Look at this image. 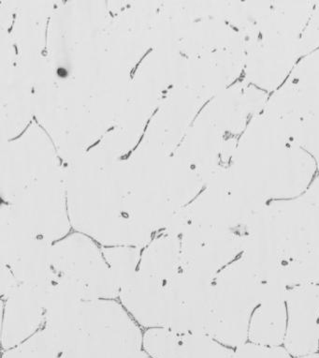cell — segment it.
<instances>
[{
	"instance_id": "6da1fadb",
	"label": "cell",
	"mask_w": 319,
	"mask_h": 358,
	"mask_svg": "<svg viewBox=\"0 0 319 358\" xmlns=\"http://www.w3.org/2000/svg\"><path fill=\"white\" fill-rule=\"evenodd\" d=\"M280 288L285 286L262 279L241 255L212 282L207 335L235 350L246 343L253 313Z\"/></svg>"
},
{
	"instance_id": "7a4b0ae2",
	"label": "cell",
	"mask_w": 319,
	"mask_h": 358,
	"mask_svg": "<svg viewBox=\"0 0 319 358\" xmlns=\"http://www.w3.org/2000/svg\"><path fill=\"white\" fill-rule=\"evenodd\" d=\"M288 326L284 347L291 357L318 354L319 350V285L288 288Z\"/></svg>"
},
{
	"instance_id": "3957f363",
	"label": "cell",
	"mask_w": 319,
	"mask_h": 358,
	"mask_svg": "<svg viewBox=\"0 0 319 358\" xmlns=\"http://www.w3.org/2000/svg\"><path fill=\"white\" fill-rule=\"evenodd\" d=\"M142 348L153 358H235V350L207 334L158 327L144 332Z\"/></svg>"
},
{
	"instance_id": "277c9868",
	"label": "cell",
	"mask_w": 319,
	"mask_h": 358,
	"mask_svg": "<svg viewBox=\"0 0 319 358\" xmlns=\"http://www.w3.org/2000/svg\"><path fill=\"white\" fill-rule=\"evenodd\" d=\"M287 290L274 292L255 308L250 319L249 343L269 347L284 344L288 326Z\"/></svg>"
},
{
	"instance_id": "5b68a950",
	"label": "cell",
	"mask_w": 319,
	"mask_h": 358,
	"mask_svg": "<svg viewBox=\"0 0 319 358\" xmlns=\"http://www.w3.org/2000/svg\"><path fill=\"white\" fill-rule=\"evenodd\" d=\"M3 358H65L53 337L40 330L20 345L4 352Z\"/></svg>"
},
{
	"instance_id": "8992f818",
	"label": "cell",
	"mask_w": 319,
	"mask_h": 358,
	"mask_svg": "<svg viewBox=\"0 0 319 358\" xmlns=\"http://www.w3.org/2000/svg\"><path fill=\"white\" fill-rule=\"evenodd\" d=\"M235 358H291V355L283 346H262L247 341L235 349Z\"/></svg>"
},
{
	"instance_id": "52a82bcc",
	"label": "cell",
	"mask_w": 319,
	"mask_h": 358,
	"mask_svg": "<svg viewBox=\"0 0 319 358\" xmlns=\"http://www.w3.org/2000/svg\"><path fill=\"white\" fill-rule=\"evenodd\" d=\"M152 50H153V49H149V50H148V51L147 52V54H145V55H144V56L142 57V59H141V60H140V62H138V64H137V65H136V67H135V68L133 69V71H131V79H133L134 73H136L137 69H138L139 65H140V64H141V62H142V59H144V57H147V55H148V54H149V53H150V52H151V51H152Z\"/></svg>"
},
{
	"instance_id": "ba28073f",
	"label": "cell",
	"mask_w": 319,
	"mask_h": 358,
	"mask_svg": "<svg viewBox=\"0 0 319 358\" xmlns=\"http://www.w3.org/2000/svg\"><path fill=\"white\" fill-rule=\"evenodd\" d=\"M135 358H153V357H151L149 355L147 354V352H145L144 351H142V352H140V354L138 355H137V357Z\"/></svg>"
},
{
	"instance_id": "9c48e42d",
	"label": "cell",
	"mask_w": 319,
	"mask_h": 358,
	"mask_svg": "<svg viewBox=\"0 0 319 358\" xmlns=\"http://www.w3.org/2000/svg\"><path fill=\"white\" fill-rule=\"evenodd\" d=\"M295 358H319V354H313L310 355H306V357H295Z\"/></svg>"
},
{
	"instance_id": "30bf717a",
	"label": "cell",
	"mask_w": 319,
	"mask_h": 358,
	"mask_svg": "<svg viewBox=\"0 0 319 358\" xmlns=\"http://www.w3.org/2000/svg\"><path fill=\"white\" fill-rule=\"evenodd\" d=\"M100 142H101V140H98V141L96 142L94 145H91V147L88 148L87 151H89L91 150V148L96 147V145H97L98 144H100Z\"/></svg>"
},
{
	"instance_id": "8fae6325",
	"label": "cell",
	"mask_w": 319,
	"mask_h": 358,
	"mask_svg": "<svg viewBox=\"0 0 319 358\" xmlns=\"http://www.w3.org/2000/svg\"><path fill=\"white\" fill-rule=\"evenodd\" d=\"M318 354H319V350H318Z\"/></svg>"
}]
</instances>
